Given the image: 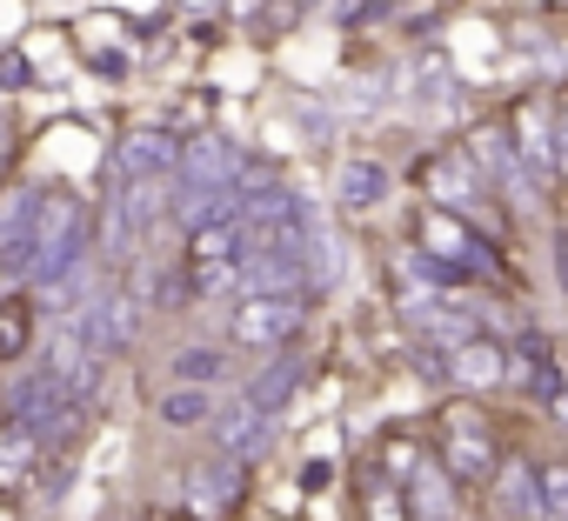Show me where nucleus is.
<instances>
[{
    "label": "nucleus",
    "mask_w": 568,
    "mask_h": 521,
    "mask_svg": "<svg viewBox=\"0 0 568 521\" xmlns=\"http://www.w3.org/2000/svg\"><path fill=\"white\" fill-rule=\"evenodd\" d=\"M34 234H41V260H34V288L61 282L68 268L94 254V207L81 194H41V214H34Z\"/></svg>",
    "instance_id": "f257e3e1"
},
{
    "label": "nucleus",
    "mask_w": 568,
    "mask_h": 521,
    "mask_svg": "<svg viewBox=\"0 0 568 521\" xmlns=\"http://www.w3.org/2000/svg\"><path fill=\"white\" fill-rule=\"evenodd\" d=\"M308 321V302L302 295H247L234 308V341L241 348H288Z\"/></svg>",
    "instance_id": "f03ea898"
},
{
    "label": "nucleus",
    "mask_w": 568,
    "mask_h": 521,
    "mask_svg": "<svg viewBox=\"0 0 568 521\" xmlns=\"http://www.w3.org/2000/svg\"><path fill=\"white\" fill-rule=\"evenodd\" d=\"M462 147H468V161L481 167L488 187H501V194H515V201H541V174L521 161V147H515L501 127H475Z\"/></svg>",
    "instance_id": "7ed1b4c3"
},
{
    "label": "nucleus",
    "mask_w": 568,
    "mask_h": 521,
    "mask_svg": "<svg viewBox=\"0 0 568 521\" xmlns=\"http://www.w3.org/2000/svg\"><path fill=\"white\" fill-rule=\"evenodd\" d=\"M207 428H214V448H221V454L254 461V454H267V428H274V415H261V408L241 395V401H221V408L207 415Z\"/></svg>",
    "instance_id": "20e7f679"
},
{
    "label": "nucleus",
    "mask_w": 568,
    "mask_h": 521,
    "mask_svg": "<svg viewBox=\"0 0 568 521\" xmlns=\"http://www.w3.org/2000/svg\"><path fill=\"white\" fill-rule=\"evenodd\" d=\"M181 141L168 127H128L114 147V181H148V174H174Z\"/></svg>",
    "instance_id": "39448f33"
},
{
    "label": "nucleus",
    "mask_w": 568,
    "mask_h": 521,
    "mask_svg": "<svg viewBox=\"0 0 568 521\" xmlns=\"http://www.w3.org/2000/svg\"><path fill=\"white\" fill-rule=\"evenodd\" d=\"M422 187L435 194V207H475V201L488 194V181H481V167L468 161V147H448V154L422 161Z\"/></svg>",
    "instance_id": "423d86ee"
},
{
    "label": "nucleus",
    "mask_w": 568,
    "mask_h": 521,
    "mask_svg": "<svg viewBox=\"0 0 568 521\" xmlns=\"http://www.w3.org/2000/svg\"><path fill=\"white\" fill-rule=\"evenodd\" d=\"M422 247L428 254H442V260H455V268H495L488 260V247H475V234L455 221V207H422Z\"/></svg>",
    "instance_id": "0eeeda50"
},
{
    "label": "nucleus",
    "mask_w": 568,
    "mask_h": 521,
    "mask_svg": "<svg viewBox=\"0 0 568 521\" xmlns=\"http://www.w3.org/2000/svg\"><path fill=\"white\" fill-rule=\"evenodd\" d=\"M241 501V461L234 454H207L187 468V508L194 514H227Z\"/></svg>",
    "instance_id": "6e6552de"
},
{
    "label": "nucleus",
    "mask_w": 568,
    "mask_h": 521,
    "mask_svg": "<svg viewBox=\"0 0 568 521\" xmlns=\"http://www.w3.org/2000/svg\"><path fill=\"white\" fill-rule=\"evenodd\" d=\"M488 488H495V508H501L508 521H541V468H535V461L508 454Z\"/></svg>",
    "instance_id": "1a4fd4ad"
},
{
    "label": "nucleus",
    "mask_w": 568,
    "mask_h": 521,
    "mask_svg": "<svg viewBox=\"0 0 568 521\" xmlns=\"http://www.w3.org/2000/svg\"><path fill=\"white\" fill-rule=\"evenodd\" d=\"M302 375H308V361H302V348H274V368H261V381L247 388V401L261 408V415H281L295 401V388H302Z\"/></svg>",
    "instance_id": "9d476101"
},
{
    "label": "nucleus",
    "mask_w": 568,
    "mask_h": 521,
    "mask_svg": "<svg viewBox=\"0 0 568 521\" xmlns=\"http://www.w3.org/2000/svg\"><path fill=\"white\" fill-rule=\"evenodd\" d=\"M515 147H521V161L548 181L555 174V114L541 108V101H521L515 108Z\"/></svg>",
    "instance_id": "9b49d317"
},
{
    "label": "nucleus",
    "mask_w": 568,
    "mask_h": 521,
    "mask_svg": "<svg viewBox=\"0 0 568 521\" xmlns=\"http://www.w3.org/2000/svg\"><path fill=\"white\" fill-rule=\"evenodd\" d=\"M442 468H448V481H462V488H488L495 468H501V454H495L488 435H455V441L442 448Z\"/></svg>",
    "instance_id": "f8f14e48"
},
{
    "label": "nucleus",
    "mask_w": 568,
    "mask_h": 521,
    "mask_svg": "<svg viewBox=\"0 0 568 521\" xmlns=\"http://www.w3.org/2000/svg\"><path fill=\"white\" fill-rule=\"evenodd\" d=\"M508 375V355L488 341V335H468L462 348H455V381H468V388H495Z\"/></svg>",
    "instance_id": "ddd939ff"
},
{
    "label": "nucleus",
    "mask_w": 568,
    "mask_h": 521,
    "mask_svg": "<svg viewBox=\"0 0 568 521\" xmlns=\"http://www.w3.org/2000/svg\"><path fill=\"white\" fill-rule=\"evenodd\" d=\"M48 454V441L28 421H0V481H28V468Z\"/></svg>",
    "instance_id": "4468645a"
},
{
    "label": "nucleus",
    "mask_w": 568,
    "mask_h": 521,
    "mask_svg": "<svg viewBox=\"0 0 568 521\" xmlns=\"http://www.w3.org/2000/svg\"><path fill=\"white\" fill-rule=\"evenodd\" d=\"M154 415H161V428H201V421L214 415V388L181 381V388H168V395L154 401Z\"/></svg>",
    "instance_id": "2eb2a0df"
},
{
    "label": "nucleus",
    "mask_w": 568,
    "mask_h": 521,
    "mask_svg": "<svg viewBox=\"0 0 568 521\" xmlns=\"http://www.w3.org/2000/svg\"><path fill=\"white\" fill-rule=\"evenodd\" d=\"M382 201H388V167H382V161H348V167H342V207L368 214V207H382Z\"/></svg>",
    "instance_id": "dca6fc26"
},
{
    "label": "nucleus",
    "mask_w": 568,
    "mask_h": 521,
    "mask_svg": "<svg viewBox=\"0 0 568 521\" xmlns=\"http://www.w3.org/2000/svg\"><path fill=\"white\" fill-rule=\"evenodd\" d=\"M41 181H14V187H0V241H14V234H34V214H41Z\"/></svg>",
    "instance_id": "f3484780"
},
{
    "label": "nucleus",
    "mask_w": 568,
    "mask_h": 521,
    "mask_svg": "<svg viewBox=\"0 0 568 521\" xmlns=\"http://www.w3.org/2000/svg\"><path fill=\"white\" fill-rule=\"evenodd\" d=\"M302 260H308V288H335L342 282V241L315 221L308 241H302Z\"/></svg>",
    "instance_id": "a211bd4d"
},
{
    "label": "nucleus",
    "mask_w": 568,
    "mask_h": 521,
    "mask_svg": "<svg viewBox=\"0 0 568 521\" xmlns=\"http://www.w3.org/2000/svg\"><path fill=\"white\" fill-rule=\"evenodd\" d=\"M28 335H34V302L28 295H8V302H0V361H21L28 355Z\"/></svg>",
    "instance_id": "6ab92c4d"
},
{
    "label": "nucleus",
    "mask_w": 568,
    "mask_h": 521,
    "mask_svg": "<svg viewBox=\"0 0 568 521\" xmlns=\"http://www.w3.org/2000/svg\"><path fill=\"white\" fill-rule=\"evenodd\" d=\"M408 501H415V521H455V508H448V468H415Z\"/></svg>",
    "instance_id": "aec40b11"
},
{
    "label": "nucleus",
    "mask_w": 568,
    "mask_h": 521,
    "mask_svg": "<svg viewBox=\"0 0 568 521\" xmlns=\"http://www.w3.org/2000/svg\"><path fill=\"white\" fill-rule=\"evenodd\" d=\"M174 375H181V381L214 388V381L227 375V355H221V348H187V355H174Z\"/></svg>",
    "instance_id": "412c9836"
},
{
    "label": "nucleus",
    "mask_w": 568,
    "mask_h": 521,
    "mask_svg": "<svg viewBox=\"0 0 568 521\" xmlns=\"http://www.w3.org/2000/svg\"><path fill=\"white\" fill-rule=\"evenodd\" d=\"M541 521H568V461L541 468Z\"/></svg>",
    "instance_id": "4be33fe9"
},
{
    "label": "nucleus",
    "mask_w": 568,
    "mask_h": 521,
    "mask_svg": "<svg viewBox=\"0 0 568 521\" xmlns=\"http://www.w3.org/2000/svg\"><path fill=\"white\" fill-rule=\"evenodd\" d=\"M415 368H422L428 381H455V361H448L442 341H415Z\"/></svg>",
    "instance_id": "5701e85b"
},
{
    "label": "nucleus",
    "mask_w": 568,
    "mask_h": 521,
    "mask_svg": "<svg viewBox=\"0 0 568 521\" xmlns=\"http://www.w3.org/2000/svg\"><path fill=\"white\" fill-rule=\"evenodd\" d=\"M368 521H402V501L388 488H368Z\"/></svg>",
    "instance_id": "b1692460"
},
{
    "label": "nucleus",
    "mask_w": 568,
    "mask_h": 521,
    "mask_svg": "<svg viewBox=\"0 0 568 521\" xmlns=\"http://www.w3.org/2000/svg\"><path fill=\"white\" fill-rule=\"evenodd\" d=\"M555 174H568V101L555 108Z\"/></svg>",
    "instance_id": "393cba45"
},
{
    "label": "nucleus",
    "mask_w": 568,
    "mask_h": 521,
    "mask_svg": "<svg viewBox=\"0 0 568 521\" xmlns=\"http://www.w3.org/2000/svg\"><path fill=\"white\" fill-rule=\"evenodd\" d=\"M0 74H8L0 88H28V61H21V54H8V61H0Z\"/></svg>",
    "instance_id": "a878e982"
},
{
    "label": "nucleus",
    "mask_w": 568,
    "mask_h": 521,
    "mask_svg": "<svg viewBox=\"0 0 568 521\" xmlns=\"http://www.w3.org/2000/svg\"><path fill=\"white\" fill-rule=\"evenodd\" d=\"M555 275H561V295H568V227L555 234Z\"/></svg>",
    "instance_id": "bb28decb"
},
{
    "label": "nucleus",
    "mask_w": 568,
    "mask_h": 521,
    "mask_svg": "<svg viewBox=\"0 0 568 521\" xmlns=\"http://www.w3.org/2000/svg\"><path fill=\"white\" fill-rule=\"evenodd\" d=\"M8 147H14V127H8V121H0V161H8Z\"/></svg>",
    "instance_id": "cd10ccee"
}]
</instances>
